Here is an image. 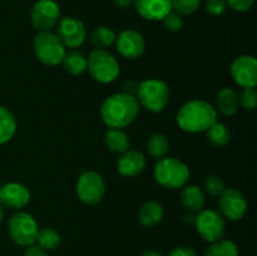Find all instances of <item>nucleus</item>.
Returning <instances> with one entry per match:
<instances>
[{
  "label": "nucleus",
  "instance_id": "f257e3e1",
  "mask_svg": "<svg viewBox=\"0 0 257 256\" xmlns=\"http://www.w3.org/2000/svg\"><path fill=\"white\" fill-rule=\"evenodd\" d=\"M140 103L135 95L115 93L105 98L100 107V117L108 128L127 127L135 122L140 113Z\"/></svg>",
  "mask_w": 257,
  "mask_h": 256
},
{
  "label": "nucleus",
  "instance_id": "f03ea898",
  "mask_svg": "<svg viewBox=\"0 0 257 256\" xmlns=\"http://www.w3.org/2000/svg\"><path fill=\"white\" fill-rule=\"evenodd\" d=\"M176 122L183 132H206L213 123L217 122V110L207 100H188L176 114Z\"/></svg>",
  "mask_w": 257,
  "mask_h": 256
},
{
  "label": "nucleus",
  "instance_id": "7ed1b4c3",
  "mask_svg": "<svg viewBox=\"0 0 257 256\" xmlns=\"http://www.w3.org/2000/svg\"><path fill=\"white\" fill-rule=\"evenodd\" d=\"M156 182L167 190H177L187 185L190 167L176 157H163L157 161L153 170Z\"/></svg>",
  "mask_w": 257,
  "mask_h": 256
},
{
  "label": "nucleus",
  "instance_id": "20e7f679",
  "mask_svg": "<svg viewBox=\"0 0 257 256\" xmlns=\"http://www.w3.org/2000/svg\"><path fill=\"white\" fill-rule=\"evenodd\" d=\"M136 95L140 105L152 113L162 112L171 99V92L167 83L155 78L142 80L138 84Z\"/></svg>",
  "mask_w": 257,
  "mask_h": 256
},
{
  "label": "nucleus",
  "instance_id": "39448f33",
  "mask_svg": "<svg viewBox=\"0 0 257 256\" xmlns=\"http://www.w3.org/2000/svg\"><path fill=\"white\" fill-rule=\"evenodd\" d=\"M87 70L97 82L108 84L119 75V63L107 49H94L87 58Z\"/></svg>",
  "mask_w": 257,
  "mask_h": 256
},
{
  "label": "nucleus",
  "instance_id": "423d86ee",
  "mask_svg": "<svg viewBox=\"0 0 257 256\" xmlns=\"http://www.w3.org/2000/svg\"><path fill=\"white\" fill-rule=\"evenodd\" d=\"M33 50L40 63L54 67L62 63L65 54V47L62 44L57 34L50 30L39 32L33 39Z\"/></svg>",
  "mask_w": 257,
  "mask_h": 256
},
{
  "label": "nucleus",
  "instance_id": "0eeeda50",
  "mask_svg": "<svg viewBox=\"0 0 257 256\" xmlns=\"http://www.w3.org/2000/svg\"><path fill=\"white\" fill-rule=\"evenodd\" d=\"M39 231L37 220L25 211H17L8 221V232L13 242L19 246H30L35 243Z\"/></svg>",
  "mask_w": 257,
  "mask_h": 256
},
{
  "label": "nucleus",
  "instance_id": "6e6552de",
  "mask_svg": "<svg viewBox=\"0 0 257 256\" xmlns=\"http://www.w3.org/2000/svg\"><path fill=\"white\" fill-rule=\"evenodd\" d=\"M196 230L198 235L207 242L212 243L223 238L226 232V221L218 211L207 208L196 215Z\"/></svg>",
  "mask_w": 257,
  "mask_h": 256
},
{
  "label": "nucleus",
  "instance_id": "1a4fd4ad",
  "mask_svg": "<svg viewBox=\"0 0 257 256\" xmlns=\"http://www.w3.org/2000/svg\"><path fill=\"white\" fill-rule=\"evenodd\" d=\"M77 195L83 203L88 206L98 205L105 193V182L95 171H85L77 181Z\"/></svg>",
  "mask_w": 257,
  "mask_h": 256
},
{
  "label": "nucleus",
  "instance_id": "9d476101",
  "mask_svg": "<svg viewBox=\"0 0 257 256\" xmlns=\"http://www.w3.org/2000/svg\"><path fill=\"white\" fill-rule=\"evenodd\" d=\"M60 19V8L54 0H38L32 8L30 23L38 32H47L57 27Z\"/></svg>",
  "mask_w": 257,
  "mask_h": 256
},
{
  "label": "nucleus",
  "instance_id": "9b49d317",
  "mask_svg": "<svg viewBox=\"0 0 257 256\" xmlns=\"http://www.w3.org/2000/svg\"><path fill=\"white\" fill-rule=\"evenodd\" d=\"M247 200L240 190L228 187L218 196V212L230 221H238L245 216L247 211Z\"/></svg>",
  "mask_w": 257,
  "mask_h": 256
},
{
  "label": "nucleus",
  "instance_id": "f8f14e48",
  "mask_svg": "<svg viewBox=\"0 0 257 256\" xmlns=\"http://www.w3.org/2000/svg\"><path fill=\"white\" fill-rule=\"evenodd\" d=\"M57 37L65 48L75 49L85 42L87 30L78 18L64 17L60 18L57 24Z\"/></svg>",
  "mask_w": 257,
  "mask_h": 256
},
{
  "label": "nucleus",
  "instance_id": "ddd939ff",
  "mask_svg": "<svg viewBox=\"0 0 257 256\" xmlns=\"http://www.w3.org/2000/svg\"><path fill=\"white\" fill-rule=\"evenodd\" d=\"M231 75L233 82L242 88L256 87L257 60L253 55L242 54L235 58L231 64Z\"/></svg>",
  "mask_w": 257,
  "mask_h": 256
},
{
  "label": "nucleus",
  "instance_id": "4468645a",
  "mask_svg": "<svg viewBox=\"0 0 257 256\" xmlns=\"http://www.w3.org/2000/svg\"><path fill=\"white\" fill-rule=\"evenodd\" d=\"M115 49L127 59H138L145 54L146 40L140 32L127 29L120 32L115 38Z\"/></svg>",
  "mask_w": 257,
  "mask_h": 256
},
{
  "label": "nucleus",
  "instance_id": "2eb2a0df",
  "mask_svg": "<svg viewBox=\"0 0 257 256\" xmlns=\"http://www.w3.org/2000/svg\"><path fill=\"white\" fill-rule=\"evenodd\" d=\"M30 191L25 185L10 182L0 187V203L12 210H20L29 203Z\"/></svg>",
  "mask_w": 257,
  "mask_h": 256
},
{
  "label": "nucleus",
  "instance_id": "dca6fc26",
  "mask_svg": "<svg viewBox=\"0 0 257 256\" xmlns=\"http://www.w3.org/2000/svg\"><path fill=\"white\" fill-rule=\"evenodd\" d=\"M133 7L143 19L151 22H162L172 10L171 0H133Z\"/></svg>",
  "mask_w": 257,
  "mask_h": 256
},
{
  "label": "nucleus",
  "instance_id": "f3484780",
  "mask_svg": "<svg viewBox=\"0 0 257 256\" xmlns=\"http://www.w3.org/2000/svg\"><path fill=\"white\" fill-rule=\"evenodd\" d=\"M146 167V157L140 151L128 150L120 153L117 161V170L124 177H136L141 175Z\"/></svg>",
  "mask_w": 257,
  "mask_h": 256
},
{
  "label": "nucleus",
  "instance_id": "a211bd4d",
  "mask_svg": "<svg viewBox=\"0 0 257 256\" xmlns=\"http://www.w3.org/2000/svg\"><path fill=\"white\" fill-rule=\"evenodd\" d=\"M238 95L232 88L226 87L221 88L216 93L215 98V109L218 110L225 117H232L238 110Z\"/></svg>",
  "mask_w": 257,
  "mask_h": 256
},
{
  "label": "nucleus",
  "instance_id": "6ab92c4d",
  "mask_svg": "<svg viewBox=\"0 0 257 256\" xmlns=\"http://www.w3.org/2000/svg\"><path fill=\"white\" fill-rule=\"evenodd\" d=\"M180 200L187 212L198 213L205 207V193L197 186H183Z\"/></svg>",
  "mask_w": 257,
  "mask_h": 256
},
{
  "label": "nucleus",
  "instance_id": "aec40b11",
  "mask_svg": "<svg viewBox=\"0 0 257 256\" xmlns=\"http://www.w3.org/2000/svg\"><path fill=\"white\" fill-rule=\"evenodd\" d=\"M165 216L163 206L157 201H147L143 203L138 212V218L145 227H153L157 226Z\"/></svg>",
  "mask_w": 257,
  "mask_h": 256
},
{
  "label": "nucleus",
  "instance_id": "412c9836",
  "mask_svg": "<svg viewBox=\"0 0 257 256\" xmlns=\"http://www.w3.org/2000/svg\"><path fill=\"white\" fill-rule=\"evenodd\" d=\"M104 142L108 150L114 153H123L131 148L130 136L119 128H108L104 135Z\"/></svg>",
  "mask_w": 257,
  "mask_h": 256
},
{
  "label": "nucleus",
  "instance_id": "4be33fe9",
  "mask_svg": "<svg viewBox=\"0 0 257 256\" xmlns=\"http://www.w3.org/2000/svg\"><path fill=\"white\" fill-rule=\"evenodd\" d=\"M63 69L72 75H80L87 70V57L78 50L65 52L62 63Z\"/></svg>",
  "mask_w": 257,
  "mask_h": 256
},
{
  "label": "nucleus",
  "instance_id": "5701e85b",
  "mask_svg": "<svg viewBox=\"0 0 257 256\" xmlns=\"http://www.w3.org/2000/svg\"><path fill=\"white\" fill-rule=\"evenodd\" d=\"M17 132V119L7 107L0 105V146L5 145Z\"/></svg>",
  "mask_w": 257,
  "mask_h": 256
},
{
  "label": "nucleus",
  "instance_id": "b1692460",
  "mask_svg": "<svg viewBox=\"0 0 257 256\" xmlns=\"http://www.w3.org/2000/svg\"><path fill=\"white\" fill-rule=\"evenodd\" d=\"M168 150H170V142L168 138L162 133H153L150 136L147 141V151L150 155L156 160H161V158L167 156Z\"/></svg>",
  "mask_w": 257,
  "mask_h": 256
},
{
  "label": "nucleus",
  "instance_id": "393cba45",
  "mask_svg": "<svg viewBox=\"0 0 257 256\" xmlns=\"http://www.w3.org/2000/svg\"><path fill=\"white\" fill-rule=\"evenodd\" d=\"M117 34L113 29L108 27H98L90 34V42L95 49H107L114 44Z\"/></svg>",
  "mask_w": 257,
  "mask_h": 256
},
{
  "label": "nucleus",
  "instance_id": "a878e982",
  "mask_svg": "<svg viewBox=\"0 0 257 256\" xmlns=\"http://www.w3.org/2000/svg\"><path fill=\"white\" fill-rule=\"evenodd\" d=\"M206 137L211 145L216 147H223L231 141V132L223 123L215 122L206 131Z\"/></svg>",
  "mask_w": 257,
  "mask_h": 256
},
{
  "label": "nucleus",
  "instance_id": "bb28decb",
  "mask_svg": "<svg viewBox=\"0 0 257 256\" xmlns=\"http://www.w3.org/2000/svg\"><path fill=\"white\" fill-rule=\"evenodd\" d=\"M203 256H238V247L233 241L221 238L211 243Z\"/></svg>",
  "mask_w": 257,
  "mask_h": 256
},
{
  "label": "nucleus",
  "instance_id": "cd10ccee",
  "mask_svg": "<svg viewBox=\"0 0 257 256\" xmlns=\"http://www.w3.org/2000/svg\"><path fill=\"white\" fill-rule=\"evenodd\" d=\"M60 240V233L58 232L55 228L52 227H44V228H39L38 231V236H37V241L38 245L40 246L42 248H44L45 251L49 250H55V248L59 246Z\"/></svg>",
  "mask_w": 257,
  "mask_h": 256
},
{
  "label": "nucleus",
  "instance_id": "c85d7f7f",
  "mask_svg": "<svg viewBox=\"0 0 257 256\" xmlns=\"http://www.w3.org/2000/svg\"><path fill=\"white\" fill-rule=\"evenodd\" d=\"M201 7V0H171L172 12L177 13L181 17L191 15Z\"/></svg>",
  "mask_w": 257,
  "mask_h": 256
},
{
  "label": "nucleus",
  "instance_id": "c756f323",
  "mask_svg": "<svg viewBox=\"0 0 257 256\" xmlns=\"http://www.w3.org/2000/svg\"><path fill=\"white\" fill-rule=\"evenodd\" d=\"M225 188V182L217 175L207 176L203 181V190L211 196H220Z\"/></svg>",
  "mask_w": 257,
  "mask_h": 256
},
{
  "label": "nucleus",
  "instance_id": "7c9ffc66",
  "mask_svg": "<svg viewBox=\"0 0 257 256\" xmlns=\"http://www.w3.org/2000/svg\"><path fill=\"white\" fill-rule=\"evenodd\" d=\"M238 104L242 105L245 109L252 110L257 107V90L256 87L243 88L242 92L238 94Z\"/></svg>",
  "mask_w": 257,
  "mask_h": 256
},
{
  "label": "nucleus",
  "instance_id": "2f4dec72",
  "mask_svg": "<svg viewBox=\"0 0 257 256\" xmlns=\"http://www.w3.org/2000/svg\"><path fill=\"white\" fill-rule=\"evenodd\" d=\"M162 23H163V25H165L166 29L170 30V32H172V33L180 32V30L183 28L182 17H181V15H178L177 13L172 12V10H171V12L168 13L165 18H163Z\"/></svg>",
  "mask_w": 257,
  "mask_h": 256
},
{
  "label": "nucleus",
  "instance_id": "473e14b6",
  "mask_svg": "<svg viewBox=\"0 0 257 256\" xmlns=\"http://www.w3.org/2000/svg\"><path fill=\"white\" fill-rule=\"evenodd\" d=\"M227 9L226 0H207L205 4V10L212 17H220Z\"/></svg>",
  "mask_w": 257,
  "mask_h": 256
},
{
  "label": "nucleus",
  "instance_id": "72a5a7b5",
  "mask_svg": "<svg viewBox=\"0 0 257 256\" xmlns=\"http://www.w3.org/2000/svg\"><path fill=\"white\" fill-rule=\"evenodd\" d=\"M226 2H227V7H230L235 12L245 13L252 8L255 0H226Z\"/></svg>",
  "mask_w": 257,
  "mask_h": 256
},
{
  "label": "nucleus",
  "instance_id": "f704fd0d",
  "mask_svg": "<svg viewBox=\"0 0 257 256\" xmlns=\"http://www.w3.org/2000/svg\"><path fill=\"white\" fill-rule=\"evenodd\" d=\"M168 256H197L195 248L190 247V246H178V247L173 248Z\"/></svg>",
  "mask_w": 257,
  "mask_h": 256
},
{
  "label": "nucleus",
  "instance_id": "c9c22d12",
  "mask_svg": "<svg viewBox=\"0 0 257 256\" xmlns=\"http://www.w3.org/2000/svg\"><path fill=\"white\" fill-rule=\"evenodd\" d=\"M23 256H48V252L44 248L40 247L39 245H30L27 246V250H25L24 255Z\"/></svg>",
  "mask_w": 257,
  "mask_h": 256
},
{
  "label": "nucleus",
  "instance_id": "e433bc0d",
  "mask_svg": "<svg viewBox=\"0 0 257 256\" xmlns=\"http://www.w3.org/2000/svg\"><path fill=\"white\" fill-rule=\"evenodd\" d=\"M138 84H140V83L135 82V80H127V82L123 83L122 92L125 93V94L135 95L136 97V94H137V90H138Z\"/></svg>",
  "mask_w": 257,
  "mask_h": 256
},
{
  "label": "nucleus",
  "instance_id": "4c0bfd02",
  "mask_svg": "<svg viewBox=\"0 0 257 256\" xmlns=\"http://www.w3.org/2000/svg\"><path fill=\"white\" fill-rule=\"evenodd\" d=\"M114 2V4L117 5L118 8H120V9H127V8L132 7L133 5V0H113Z\"/></svg>",
  "mask_w": 257,
  "mask_h": 256
},
{
  "label": "nucleus",
  "instance_id": "58836bf2",
  "mask_svg": "<svg viewBox=\"0 0 257 256\" xmlns=\"http://www.w3.org/2000/svg\"><path fill=\"white\" fill-rule=\"evenodd\" d=\"M141 256H163V255L161 251L155 250V248H147V250H145L142 253H141Z\"/></svg>",
  "mask_w": 257,
  "mask_h": 256
},
{
  "label": "nucleus",
  "instance_id": "ea45409f",
  "mask_svg": "<svg viewBox=\"0 0 257 256\" xmlns=\"http://www.w3.org/2000/svg\"><path fill=\"white\" fill-rule=\"evenodd\" d=\"M183 218H185V222H188V223H193V225H195V220H196V213L188 212V215H185V216H183Z\"/></svg>",
  "mask_w": 257,
  "mask_h": 256
},
{
  "label": "nucleus",
  "instance_id": "a19ab883",
  "mask_svg": "<svg viewBox=\"0 0 257 256\" xmlns=\"http://www.w3.org/2000/svg\"><path fill=\"white\" fill-rule=\"evenodd\" d=\"M3 220H4V206L0 203V222H2Z\"/></svg>",
  "mask_w": 257,
  "mask_h": 256
}]
</instances>
